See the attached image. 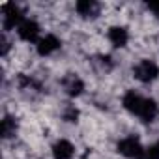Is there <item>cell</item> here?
<instances>
[{"label":"cell","mask_w":159,"mask_h":159,"mask_svg":"<svg viewBox=\"0 0 159 159\" xmlns=\"http://www.w3.org/2000/svg\"><path fill=\"white\" fill-rule=\"evenodd\" d=\"M122 105H124L131 114H135L137 118H140L142 122H152V120L155 118V114H157V105H155V101L150 99V98L140 96V94L135 92V90H129V92L124 96Z\"/></svg>","instance_id":"6da1fadb"},{"label":"cell","mask_w":159,"mask_h":159,"mask_svg":"<svg viewBox=\"0 0 159 159\" xmlns=\"http://www.w3.org/2000/svg\"><path fill=\"white\" fill-rule=\"evenodd\" d=\"M133 75L140 83H152L159 77V66L153 60H140L133 67Z\"/></svg>","instance_id":"7a4b0ae2"},{"label":"cell","mask_w":159,"mask_h":159,"mask_svg":"<svg viewBox=\"0 0 159 159\" xmlns=\"http://www.w3.org/2000/svg\"><path fill=\"white\" fill-rule=\"evenodd\" d=\"M23 11L17 4L13 2H8L2 6V26L4 30H11V28H19V25L23 23Z\"/></svg>","instance_id":"3957f363"},{"label":"cell","mask_w":159,"mask_h":159,"mask_svg":"<svg viewBox=\"0 0 159 159\" xmlns=\"http://www.w3.org/2000/svg\"><path fill=\"white\" fill-rule=\"evenodd\" d=\"M142 150H144V148H142L139 137H135V135L125 137V139H122V140L118 142V152H120L122 155H125V157H137V159H139V155L142 153Z\"/></svg>","instance_id":"277c9868"},{"label":"cell","mask_w":159,"mask_h":159,"mask_svg":"<svg viewBox=\"0 0 159 159\" xmlns=\"http://www.w3.org/2000/svg\"><path fill=\"white\" fill-rule=\"evenodd\" d=\"M17 32H19V38L25 41H39L41 39L39 38V25L34 19H25L19 25Z\"/></svg>","instance_id":"5b68a950"},{"label":"cell","mask_w":159,"mask_h":159,"mask_svg":"<svg viewBox=\"0 0 159 159\" xmlns=\"http://www.w3.org/2000/svg\"><path fill=\"white\" fill-rule=\"evenodd\" d=\"M62 86H64V92L71 98L81 96L83 90H84V83L81 81V77H77V75H67L62 81Z\"/></svg>","instance_id":"8992f818"},{"label":"cell","mask_w":159,"mask_h":159,"mask_svg":"<svg viewBox=\"0 0 159 159\" xmlns=\"http://www.w3.org/2000/svg\"><path fill=\"white\" fill-rule=\"evenodd\" d=\"M58 49H60V39L54 34H47L38 41V52L41 56H49V54L56 52Z\"/></svg>","instance_id":"52a82bcc"},{"label":"cell","mask_w":159,"mask_h":159,"mask_svg":"<svg viewBox=\"0 0 159 159\" xmlns=\"http://www.w3.org/2000/svg\"><path fill=\"white\" fill-rule=\"evenodd\" d=\"M52 157L54 159H73L75 157V146L66 140V139H60L56 140V144L52 146Z\"/></svg>","instance_id":"ba28073f"},{"label":"cell","mask_w":159,"mask_h":159,"mask_svg":"<svg viewBox=\"0 0 159 159\" xmlns=\"http://www.w3.org/2000/svg\"><path fill=\"white\" fill-rule=\"evenodd\" d=\"M107 36H109V41L114 47H125L127 41H129V34L124 26H111Z\"/></svg>","instance_id":"9c48e42d"},{"label":"cell","mask_w":159,"mask_h":159,"mask_svg":"<svg viewBox=\"0 0 159 159\" xmlns=\"http://www.w3.org/2000/svg\"><path fill=\"white\" fill-rule=\"evenodd\" d=\"M75 10L83 17H96L99 13V4L94 2V0H81V2L75 4Z\"/></svg>","instance_id":"30bf717a"},{"label":"cell","mask_w":159,"mask_h":159,"mask_svg":"<svg viewBox=\"0 0 159 159\" xmlns=\"http://www.w3.org/2000/svg\"><path fill=\"white\" fill-rule=\"evenodd\" d=\"M139 159H159V140L148 148L142 150V153L139 155Z\"/></svg>","instance_id":"8fae6325"},{"label":"cell","mask_w":159,"mask_h":159,"mask_svg":"<svg viewBox=\"0 0 159 159\" xmlns=\"http://www.w3.org/2000/svg\"><path fill=\"white\" fill-rule=\"evenodd\" d=\"M15 127H17V125H15V120L10 118V116H6V118L2 120V135H4V139L15 135Z\"/></svg>","instance_id":"7c38bea8"},{"label":"cell","mask_w":159,"mask_h":159,"mask_svg":"<svg viewBox=\"0 0 159 159\" xmlns=\"http://www.w3.org/2000/svg\"><path fill=\"white\" fill-rule=\"evenodd\" d=\"M148 8L155 13V17H159V2H153V4H148Z\"/></svg>","instance_id":"4fadbf2b"}]
</instances>
